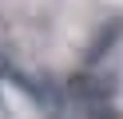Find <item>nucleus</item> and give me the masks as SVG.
<instances>
[{
  "mask_svg": "<svg viewBox=\"0 0 123 119\" xmlns=\"http://www.w3.org/2000/svg\"><path fill=\"white\" fill-rule=\"evenodd\" d=\"M95 119H115V115H111V111H99V115H95Z\"/></svg>",
  "mask_w": 123,
  "mask_h": 119,
  "instance_id": "obj_1",
  "label": "nucleus"
}]
</instances>
